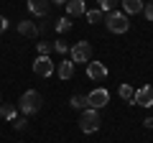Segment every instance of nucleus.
Returning <instances> with one entry per match:
<instances>
[{
  "mask_svg": "<svg viewBox=\"0 0 153 143\" xmlns=\"http://www.w3.org/2000/svg\"><path fill=\"white\" fill-rule=\"evenodd\" d=\"M41 105H44V97H41L36 89H28V92H23L21 100H18V110H21L23 115H33V112L41 110Z\"/></svg>",
  "mask_w": 153,
  "mask_h": 143,
  "instance_id": "f257e3e1",
  "label": "nucleus"
},
{
  "mask_svg": "<svg viewBox=\"0 0 153 143\" xmlns=\"http://www.w3.org/2000/svg\"><path fill=\"white\" fill-rule=\"evenodd\" d=\"M100 112L97 110H92V107H84V112H82V118H79V130L82 133H94L100 128Z\"/></svg>",
  "mask_w": 153,
  "mask_h": 143,
  "instance_id": "f03ea898",
  "label": "nucleus"
},
{
  "mask_svg": "<svg viewBox=\"0 0 153 143\" xmlns=\"http://www.w3.org/2000/svg\"><path fill=\"white\" fill-rule=\"evenodd\" d=\"M69 59L74 61V64H87V61H92V46H89L87 41L74 44L69 49Z\"/></svg>",
  "mask_w": 153,
  "mask_h": 143,
  "instance_id": "7ed1b4c3",
  "label": "nucleus"
},
{
  "mask_svg": "<svg viewBox=\"0 0 153 143\" xmlns=\"http://www.w3.org/2000/svg\"><path fill=\"white\" fill-rule=\"evenodd\" d=\"M107 28L112 33H125L128 28H130V21H128V16L125 13H120V10H112V13H107Z\"/></svg>",
  "mask_w": 153,
  "mask_h": 143,
  "instance_id": "20e7f679",
  "label": "nucleus"
},
{
  "mask_svg": "<svg viewBox=\"0 0 153 143\" xmlns=\"http://www.w3.org/2000/svg\"><path fill=\"white\" fill-rule=\"evenodd\" d=\"M107 102H110V92L105 87H97V89H92V92L87 95V107H92V110H100V107H105Z\"/></svg>",
  "mask_w": 153,
  "mask_h": 143,
  "instance_id": "39448f33",
  "label": "nucleus"
},
{
  "mask_svg": "<svg viewBox=\"0 0 153 143\" xmlns=\"http://www.w3.org/2000/svg\"><path fill=\"white\" fill-rule=\"evenodd\" d=\"M133 105H143V107H153V87H140L135 89V95H133Z\"/></svg>",
  "mask_w": 153,
  "mask_h": 143,
  "instance_id": "423d86ee",
  "label": "nucleus"
},
{
  "mask_svg": "<svg viewBox=\"0 0 153 143\" xmlns=\"http://www.w3.org/2000/svg\"><path fill=\"white\" fill-rule=\"evenodd\" d=\"M33 72H36L38 77H51V74H54V61H51L49 56H38V59L33 61Z\"/></svg>",
  "mask_w": 153,
  "mask_h": 143,
  "instance_id": "0eeeda50",
  "label": "nucleus"
},
{
  "mask_svg": "<svg viewBox=\"0 0 153 143\" xmlns=\"http://www.w3.org/2000/svg\"><path fill=\"white\" fill-rule=\"evenodd\" d=\"M87 77L94 79V82H100V79L107 77V66L102 61H87Z\"/></svg>",
  "mask_w": 153,
  "mask_h": 143,
  "instance_id": "6e6552de",
  "label": "nucleus"
},
{
  "mask_svg": "<svg viewBox=\"0 0 153 143\" xmlns=\"http://www.w3.org/2000/svg\"><path fill=\"white\" fill-rule=\"evenodd\" d=\"M28 10H31L33 16L44 18V16H49V10H51V0H28Z\"/></svg>",
  "mask_w": 153,
  "mask_h": 143,
  "instance_id": "1a4fd4ad",
  "label": "nucleus"
},
{
  "mask_svg": "<svg viewBox=\"0 0 153 143\" xmlns=\"http://www.w3.org/2000/svg\"><path fill=\"white\" fill-rule=\"evenodd\" d=\"M66 13H69L71 18L84 16V13H87V8H84V0H66Z\"/></svg>",
  "mask_w": 153,
  "mask_h": 143,
  "instance_id": "9d476101",
  "label": "nucleus"
},
{
  "mask_svg": "<svg viewBox=\"0 0 153 143\" xmlns=\"http://www.w3.org/2000/svg\"><path fill=\"white\" fill-rule=\"evenodd\" d=\"M120 3H123V13H125V16L143 13V0H120Z\"/></svg>",
  "mask_w": 153,
  "mask_h": 143,
  "instance_id": "9b49d317",
  "label": "nucleus"
},
{
  "mask_svg": "<svg viewBox=\"0 0 153 143\" xmlns=\"http://www.w3.org/2000/svg\"><path fill=\"white\" fill-rule=\"evenodd\" d=\"M56 74H59L61 79H71V77H74V61H71V59H64V61L59 64V69H56Z\"/></svg>",
  "mask_w": 153,
  "mask_h": 143,
  "instance_id": "f8f14e48",
  "label": "nucleus"
},
{
  "mask_svg": "<svg viewBox=\"0 0 153 143\" xmlns=\"http://www.w3.org/2000/svg\"><path fill=\"white\" fill-rule=\"evenodd\" d=\"M18 33H23V36H31V39H36V36H38V28L33 26V21H21V23H18Z\"/></svg>",
  "mask_w": 153,
  "mask_h": 143,
  "instance_id": "ddd939ff",
  "label": "nucleus"
},
{
  "mask_svg": "<svg viewBox=\"0 0 153 143\" xmlns=\"http://www.w3.org/2000/svg\"><path fill=\"white\" fill-rule=\"evenodd\" d=\"M117 92H120V97L125 100V102H133V95H135V89H133L130 84H120V89H117Z\"/></svg>",
  "mask_w": 153,
  "mask_h": 143,
  "instance_id": "4468645a",
  "label": "nucleus"
},
{
  "mask_svg": "<svg viewBox=\"0 0 153 143\" xmlns=\"http://www.w3.org/2000/svg\"><path fill=\"white\" fill-rule=\"evenodd\" d=\"M0 118H8V120H13V118H16V107H13V105L0 102Z\"/></svg>",
  "mask_w": 153,
  "mask_h": 143,
  "instance_id": "2eb2a0df",
  "label": "nucleus"
},
{
  "mask_svg": "<svg viewBox=\"0 0 153 143\" xmlns=\"http://www.w3.org/2000/svg\"><path fill=\"white\" fill-rule=\"evenodd\" d=\"M97 3H100V10H102V13H112L120 0H97Z\"/></svg>",
  "mask_w": 153,
  "mask_h": 143,
  "instance_id": "dca6fc26",
  "label": "nucleus"
},
{
  "mask_svg": "<svg viewBox=\"0 0 153 143\" xmlns=\"http://www.w3.org/2000/svg\"><path fill=\"white\" fill-rule=\"evenodd\" d=\"M71 107L84 110V107H87V97H84V95H74V97H71Z\"/></svg>",
  "mask_w": 153,
  "mask_h": 143,
  "instance_id": "f3484780",
  "label": "nucleus"
},
{
  "mask_svg": "<svg viewBox=\"0 0 153 143\" xmlns=\"http://www.w3.org/2000/svg\"><path fill=\"white\" fill-rule=\"evenodd\" d=\"M102 18H105V13L100 10V8L97 10H87V23H100Z\"/></svg>",
  "mask_w": 153,
  "mask_h": 143,
  "instance_id": "a211bd4d",
  "label": "nucleus"
},
{
  "mask_svg": "<svg viewBox=\"0 0 153 143\" xmlns=\"http://www.w3.org/2000/svg\"><path fill=\"white\" fill-rule=\"evenodd\" d=\"M54 49L51 41H38V56H49V51Z\"/></svg>",
  "mask_w": 153,
  "mask_h": 143,
  "instance_id": "6ab92c4d",
  "label": "nucleus"
},
{
  "mask_svg": "<svg viewBox=\"0 0 153 143\" xmlns=\"http://www.w3.org/2000/svg\"><path fill=\"white\" fill-rule=\"evenodd\" d=\"M69 28H71V21H66V18H59V23H56V31L64 33V31H69Z\"/></svg>",
  "mask_w": 153,
  "mask_h": 143,
  "instance_id": "aec40b11",
  "label": "nucleus"
},
{
  "mask_svg": "<svg viewBox=\"0 0 153 143\" xmlns=\"http://www.w3.org/2000/svg\"><path fill=\"white\" fill-rule=\"evenodd\" d=\"M26 118H13V128H16V130H26Z\"/></svg>",
  "mask_w": 153,
  "mask_h": 143,
  "instance_id": "412c9836",
  "label": "nucleus"
},
{
  "mask_svg": "<svg viewBox=\"0 0 153 143\" xmlns=\"http://www.w3.org/2000/svg\"><path fill=\"white\" fill-rule=\"evenodd\" d=\"M54 49L59 51V54H66V51H69V46H66V41H54Z\"/></svg>",
  "mask_w": 153,
  "mask_h": 143,
  "instance_id": "4be33fe9",
  "label": "nucleus"
},
{
  "mask_svg": "<svg viewBox=\"0 0 153 143\" xmlns=\"http://www.w3.org/2000/svg\"><path fill=\"white\" fill-rule=\"evenodd\" d=\"M143 13H146V18H148V21H153V3L143 5Z\"/></svg>",
  "mask_w": 153,
  "mask_h": 143,
  "instance_id": "5701e85b",
  "label": "nucleus"
},
{
  "mask_svg": "<svg viewBox=\"0 0 153 143\" xmlns=\"http://www.w3.org/2000/svg\"><path fill=\"white\" fill-rule=\"evenodd\" d=\"M5 31H8V18L0 16V33H5Z\"/></svg>",
  "mask_w": 153,
  "mask_h": 143,
  "instance_id": "b1692460",
  "label": "nucleus"
},
{
  "mask_svg": "<svg viewBox=\"0 0 153 143\" xmlns=\"http://www.w3.org/2000/svg\"><path fill=\"white\" fill-rule=\"evenodd\" d=\"M143 125H146V128H153V115L146 118V120H143Z\"/></svg>",
  "mask_w": 153,
  "mask_h": 143,
  "instance_id": "393cba45",
  "label": "nucleus"
},
{
  "mask_svg": "<svg viewBox=\"0 0 153 143\" xmlns=\"http://www.w3.org/2000/svg\"><path fill=\"white\" fill-rule=\"evenodd\" d=\"M51 5H66V0H51Z\"/></svg>",
  "mask_w": 153,
  "mask_h": 143,
  "instance_id": "a878e982",
  "label": "nucleus"
}]
</instances>
